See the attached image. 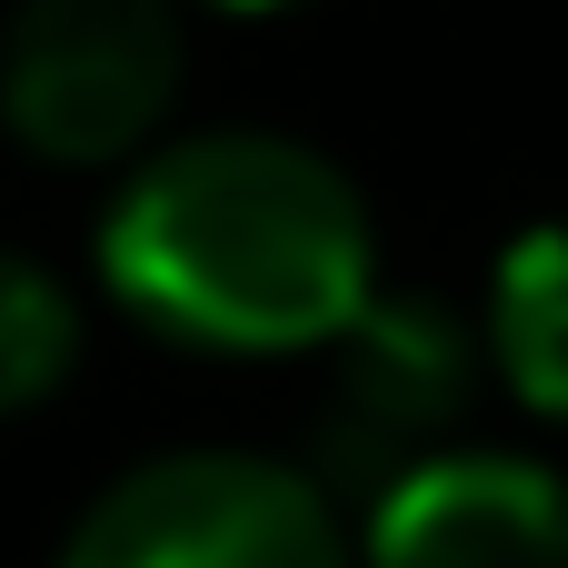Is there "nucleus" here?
I'll use <instances>...</instances> for the list:
<instances>
[{
	"instance_id": "1",
	"label": "nucleus",
	"mask_w": 568,
	"mask_h": 568,
	"mask_svg": "<svg viewBox=\"0 0 568 568\" xmlns=\"http://www.w3.org/2000/svg\"><path fill=\"white\" fill-rule=\"evenodd\" d=\"M100 290L170 349L300 359L379 300V230L339 160L290 130H190L100 210Z\"/></svg>"
},
{
	"instance_id": "2",
	"label": "nucleus",
	"mask_w": 568,
	"mask_h": 568,
	"mask_svg": "<svg viewBox=\"0 0 568 568\" xmlns=\"http://www.w3.org/2000/svg\"><path fill=\"white\" fill-rule=\"evenodd\" d=\"M180 0H20L0 30V130L50 170H130L180 110Z\"/></svg>"
},
{
	"instance_id": "3",
	"label": "nucleus",
	"mask_w": 568,
	"mask_h": 568,
	"mask_svg": "<svg viewBox=\"0 0 568 568\" xmlns=\"http://www.w3.org/2000/svg\"><path fill=\"white\" fill-rule=\"evenodd\" d=\"M50 568H359L339 499L260 449H160L120 469Z\"/></svg>"
},
{
	"instance_id": "4",
	"label": "nucleus",
	"mask_w": 568,
	"mask_h": 568,
	"mask_svg": "<svg viewBox=\"0 0 568 568\" xmlns=\"http://www.w3.org/2000/svg\"><path fill=\"white\" fill-rule=\"evenodd\" d=\"M479 329L439 300H369L329 339V399H320V489L379 499L419 459L459 449V419L479 399Z\"/></svg>"
},
{
	"instance_id": "5",
	"label": "nucleus",
	"mask_w": 568,
	"mask_h": 568,
	"mask_svg": "<svg viewBox=\"0 0 568 568\" xmlns=\"http://www.w3.org/2000/svg\"><path fill=\"white\" fill-rule=\"evenodd\" d=\"M359 568H568V479L529 449H439L369 499Z\"/></svg>"
},
{
	"instance_id": "6",
	"label": "nucleus",
	"mask_w": 568,
	"mask_h": 568,
	"mask_svg": "<svg viewBox=\"0 0 568 568\" xmlns=\"http://www.w3.org/2000/svg\"><path fill=\"white\" fill-rule=\"evenodd\" d=\"M479 339L499 359V389L568 429V220H539L499 250Z\"/></svg>"
},
{
	"instance_id": "7",
	"label": "nucleus",
	"mask_w": 568,
	"mask_h": 568,
	"mask_svg": "<svg viewBox=\"0 0 568 568\" xmlns=\"http://www.w3.org/2000/svg\"><path fill=\"white\" fill-rule=\"evenodd\" d=\"M80 369V300L50 260L0 250V419L60 399V379Z\"/></svg>"
},
{
	"instance_id": "8",
	"label": "nucleus",
	"mask_w": 568,
	"mask_h": 568,
	"mask_svg": "<svg viewBox=\"0 0 568 568\" xmlns=\"http://www.w3.org/2000/svg\"><path fill=\"white\" fill-rule=\"evenodd\" d=\"M210 10H290V0H210Z\"/></svg>"
}]
</instances>
